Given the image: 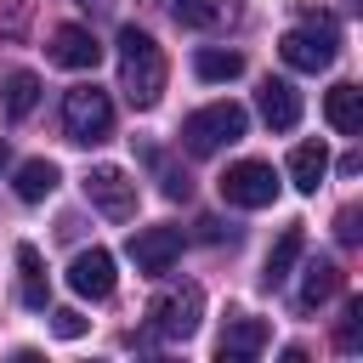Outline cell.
I'll return each mask as SVG.
<instances>
[{
  "label": "cell",
  "instance_id": "obj_4",
  "mask_svg": "<svg viewBox=\"0 0 363 363\" xmlns=\"http://www.w3.org/2000/svg\"><path fill=\"white\" fill-rule=\"evenodd\" d=\"M62 130H68V142H79V147L108 142V130H113V102H108V91L74 85V91L62 96Z\"/></svg>",
  "mask_w": 363,
  "mask_h": 363
},
{
  "label": "cell",
  "instance_id": "obj_20",
  "mask_svg": "<svg viewBox=\"0 0 363 363\" xmlns=\"http://www.w3.org/2000/svg\"><path fill=\"white\" fill-rule=\"evenodd\" d=\"M51 187H57V164H51V159H28V164H17V199H23V204H40Z\"/></svg>",
  "mask_w": 363,
  "mask_h": 363
},
{
  "label": "cell",
  "instance_id": "obj_12",
  "mask_svg": "<svg viewBox=\"0 0 363 363\" xmlns=\"http://www.w3.org/2000/svg\"><path fill=\"white\" fill-rule=\"evenodd\" d=\"M323 119H329L340 136H357V130H363V91H357V85H335V91L323 96Z\"/></svg>",
  "mask_w": 363,
  "mask_h": 363
},
{
  "label": "cell",
  "instance_id": "obj_25",
  "mask_svg": "<svg viewBox=\"0 0 363 363\" xmlns=\"http://www.w3.org/2000/svg\"><path fill=\"white\" fill-rule=\"evenodd\" d=\"M335 238H340V244H357V238H363V233H357V210H340V216H335Z\"/></svg>",
  "mask_w": 363,
  "mask_h": 363
},
{
  "label": "cell",
  "instance_id": "obj_22",
  "mask_svg": "<svg viewBox=\"0 0 363 363\" xmlns=\"http://www.w3.org/2000/svg\"><path fill=\"white\" fill-rule=\"evenodd\" d=\"M335 346H340V352H357V346H363V301H346V318H340V329H335Z\"/></svg>",
  "mask_w": 363,
  "mask_h": 363
},
{
  "label": "cell",
  "instance_id": "obj_23",
  "mask_svg": "<svg viewBox=\"0 0 363 363\" xmlns=\"http://www.w3.org/2000/svg\"><path fill=\"white\" fill-rule=\"evenodd\" d=\"M153 164H159V187H164V199H187L193 193V182H187V170H176L164 153H147Z\"/></svg>",
  "mask_w": 363,
  "mask_h": 363
},
{
  "label": "cell",
  "instance_id": "obj_6",
  "mask_svg": "<svg viewBox=\"0 0 363 363\" xmlns=\"http://www.w3.org/2000/svg\"><path fill=\"white\" fill-rule=\"evenodd\" d=\"M221 199H227L233 210H267V204L278 199V170L261 164V159H238V164H227V176H221Z\"/></svg>",
  "mask_w": 363,
  "mask_h": 363
},
{
  "label": "cell",
  "instance_id": "obj_18",
  "mask_svg": "<svg viewBox=\"0 0 363 363\" xmlns=\"http://www.w3.org/2000/svg\"><path fill=\"white\" fill-rule=\"evenodd\" d=\"M193 74H199L204 85H227V79L244 74V57H238V51H216V45H204V51L193 57Z\"/></svg>",
  "mask_w": 363,
  "mask_h": 363
},
{
  "label": "cell",
  "instance_id": "obj_2",
  "mask_svg": "<svg viewBox=\"0 0 363 363\" xmlns=\"http://www.w3.org/2000/svg\"><path fill=\"white\" fill-rule=\"evenodd\" d=\"M244 130H250V113L238 102H210V108L182 119V147L187 153H216V147H233Z\"/></svg>",
  "mask_w": 363,
  "mask_h": 363
},
{
  "label": "cell",
  "instance_id": "obj_16",
  "mask_svg": "<svg viewBox=\"0 0 363 363\" xmlns=\"http://www.w3.org/2000/svg\"><path fill=\"white\" fill-rule=\"evenodd\" d=\"M335 289H340V267L335 261H306V278H301V312H318L323 301H335Z\"/></svg>",
  "mask_w": 363,
  "mask_h": 363
},
{
  "label": "cell",
  "instance_id": "obj_3",
  "mask_svg": "<svg viewBox=\"0 0 363 363\" xmlns=\"http://www.w3.org/2000/svg\"><path fill=\"white\" fill-rule=\"evenodd\" d=\"M278 57H284L295 74H323V68L335 62V17L312 11L301 28H289V34L278 40Z\"/></svg>",
  "mask_w": 363,
  "mask_h": 363
},
{
  "label": "cell",
  "instance_id": "obj_7",
  "mask_svg": "<svg viewBox=\"0 0 363 363\" xmlns=\"http://www.w3.org/2000/svg\"><path fill=\"white\" fill-rule=\"evenodd\" d=\"M85 199L102 210V216H113V221H125L130 210H136V182L119 170V164H96L91 176H85Z\"/></svg>",
  "mask_w": 363,
  "mask_h": 363
},
{
  "label": "cell",
  "instance_id": "obj_5",
  "mask_svg": "<svg viewBox=\"0 0 363 363\" xmlns=\"http://www.w3.org/2000/svg\"><path fill=\"white\" fill-rule=\"evenodd\" d=\"M199 318H204V289H199V284H170V289L153 295V306H147V323H153V335H164V340H187V335L199 329Z\"/></svg>",
  "mask_w": 363,
  "mask_h": 363
},
{
  "label": "cell",
  "instance_id": "obj_26",
  "mask_svg": "<svg viewBox=\"0 0 363 363\" xmlns=\"http://www.w3.org/2000/svg\"><path fill=\"white\" fill-rule=\"evenodd\" d=\"M6 164H11V147H6V142H0V170H6Z\"/></svg>",
  "mask_w": 363,
  "mask_h": 363
},
{
  "label": "cell",
  "instance_id": "obj_21",
  "mask_svg": "<svg viewBox=\"0 0 363 363\" xmlns=\"http://www.w3.org/2000/svg\"><path fill=\"white\" fill-rule=\"evenodd\" d=\"M221 0H176V23L182 28H216L221 23Z\"/></svg>",
  "mask_w": 363,
  "mask_h": 363
},
{
  "label": "cell",
  "instance_id": "obj_1",
  "mask_svg": "<svg viewBox=\"0 0 363 363\" xmlns=\"http://www.w3.org/2000/svg\"><path fill=\"white\" fill-rule=\"evenodd\" d=\"M119 91H125L130 108H153L164 96V51L136 23L119 28Z\"/></svg>",
  "mask_w": 363,
  "mask_h": 363
},
{
  "label": "cell",
  "instance_id": "obj_11",
  "mask_svg": "<svg viewBox=\"0 0 363 363\" xmlns=\"http://www.w3.org/2000/svg\"><path fill=\"white\" fill-rule=\"evenodd\" d=\"M261 119H267L272 130H295V125H301V91H295L289 79H267V85H261Z\"/></svg>",
  "mask_w": 363,
  "mask_h": 363
},
{
  "label": "cell",
  "instance_id": "obj_9",
  "mask_svg": "<svg viewBox=\"0 0 363 363\" xmlns=\"http://www.w3.org/2000/svg\"><path fill=\"white\" fill-rule=\"evenodd\" d=\"M68 289L85 295V301H108V295H113V255H108L102 244L79 250V255L68 261Z\"/></svg>",
  "mask_w": 363,
  "mask_h": 363
},
{
  "label": "cell",
  "instance_id": "obj_24",
  "mask_svg": "<svg viewBox=\"0 0 363 363\" xmlns=\"http://www.w3.org/2000/svg\"><path fill=\"white\" fill-rule=\"evenodd\" d=\"M51 329H57L62 340H79V335H85V318H79L74 306H62V312H51Z\"/></svg>",
  "mask_w": 363,
  "mask_h": 363
},
{
  "label": "cell",
  "instance_id": "obj_14",
  "mask_svg": "<svg viewBox=\"0 0 363 363\" xmlns=\"http://www.w3.org/2000/svg\"><path fill=\"white\" fill-rule=\"evenodd\" d=\"M267 346V323L261 318H233L227 329H221V357L227 363H244V357H255Z\"/></svg>",
  "mask_w": 363,
  "mask_h": 363
},
{
  "label": "cell",
  "instance_id": "obj_13",
  "mask_svg": "<svg viewBox=\"0 0 363 363\" xmlns=\"http://www.w3.org/2000/svg\"><path fill=\"white\" fill-rule=\"evenodd\" d=\"M323 176H329V147H323V142H301V147L289 153V182H295V193H318Z\"/></svg>",
  "mask_w": 363,
  "mask_h": 363
},
{
  "label": "cell",
  "instance_id": "obj_17",
  "mask_svg": "<svg viewBox=\"0 0 363 363\" xmlns=\"http://www.w3.org/2000/svg\"><path fill=\"white\" fill-rule=\"evenodd\" d=\"M17 272H23V306L45 312L51 306V284H45V267H40V250L34 244H17Z\"/></svg>",
  "mask_w": 363,
  "mask_h": 363
},
{
  "label": "cell",
  "instance_id": "obj_8",
  "mask_svg": "<svg viewBox=\"0 0 363 363\" xmlns=\"http://www.w3.org/2000/svg\"><path fill=\"white\" fill-rule=\"evenodd\" d=\"M176 255H182V233H176V227H136V233H130V261H136V272L159 278V272L176 267Z\"/></svg>",
  "mask_w": 363,
  "mask_h": 363
},
{
  "label": "cell",
  "instance_id": "obj_27",
  "mask_svg": "<svg viewBox=\"0 0 363 363\" xmlns=\"http://www.w3.org/2000/svg\"><path fill=\"white\" fill-rule=\"evenodd\" d=\"M85 6H91V0H85Z\"/></svg>",
  "mask_w": 363,
  "mask_h": 363
},
{
  "label": "cell",
  "instance_id": "obj_19",
  "mask_svg": "<svg viewBox=\"0 0 363 363\" xmlns=\"http://www.w3.org/2000/svg\"><path fill=\"white\" fill-rule=\"evenodd\" d=\"M295 261H301V227H284V233H278V244L267 250V272H261V278H267V289H278V284L289 278V267H295Z\"/></svg>",
  "mask_w": 363,
  "mask_h": 363
},
{
  "label": "cell",
  "instance_id": "obj_15",
  "mask_svg": "<svg viewBox=\"0 0 363 363\" xmlns=\"http://www.w3.org/2000/svg\"><path fill=\"white\" fill-rule=\"evenodd\" d=\"M34 102H40V74H28V68H11V74L0 79V108H6V119H23V113H34Z\"/></svg>",
  "mask_w": 363,
  "mask_h": 363
},
{
  "label": "cell",
  "instance_id": "obj_10",
  "mask_svg": "<svg viewBox=\"0 0 363 363\" xmlns=\"http://www.w3.org/2000/svg\"><path fill=\"white\" fill-rule=\"evenodd\" d=\"M51 62H57V68H96V62H102V45H96L91 28L62 23V28L51 34Z\"/></svg>",
  "mask_w": 363,
  "mask_h": 363
}]
</instances>
